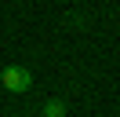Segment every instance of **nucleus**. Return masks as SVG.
<instances>
[{
  "instance_id": "nucleus-2",
  "label": "nucleus",
  "mask_w": 120,
  "mask_h": 117,
  "mask_svg": "<svg viewBox=\"0 0 120 117\" xmlns=\"http://www.w3.org/2000/svg\"><path fill=\"white\" fill-rule=\"evenodd\" d=\"M62 113H66V106H62L58 99H51V102L44 106V117H62Z\"/></svg>"
},
{
  "instance_id": "nucleus-1",
  "label": "nucleus",
  "mask_w": 120,
  "mask_h": 117,
  "mask_svg": "<svg viewBox=\"0 0 120 117\" xmlns=\"http://www.w3.org/2000/svg\"><path fill=\"white\" fill-rule=\"evenodd\" d=\"M0 84L8 88V92L22 95V92H29L33 77H29V70H26V66H8V70H4V77H0Z\"/></svg>"
}]
</instances>
